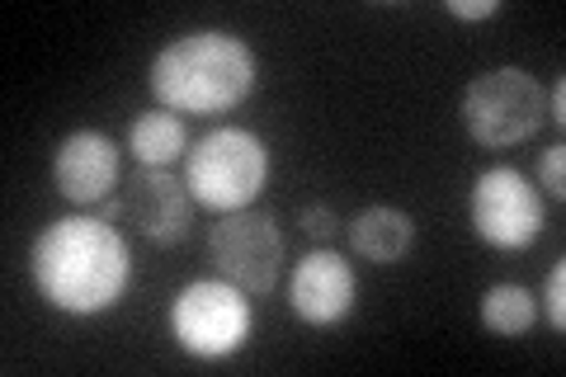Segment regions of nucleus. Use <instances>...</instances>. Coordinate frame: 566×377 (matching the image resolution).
Wrapping results in <instances>:
<instances>
[{
  "label": "nucleus",
  "mask_w": 566,
  "mask_h": 377,
  "mask_svg": "<svg viewBox=\"0 0 566 377\" xmlns=\"http://www.w3.org/2000/svg\"><path fill=\"white\" fill-rule=\"evenodd\" d=\"M29 279L39 297L62 316H104L128 297L137 269L128 241L99 212L48 222L29 250Z\"/></svg>",
  "instance_id": "f257e3e1"
},
{
  "label": "nucleus",
  "mask_w": 566,
  "mask_h": 377,
  "mask_svg": "<svg viewBox=\"0 0 566 377\" xmlns=\"http://www.w3.org/2000/svg\"><path fill=\"white\" fill-rule=\"evenodd\" d=\"M151 95L170 114H232L255 95V48L232 29H193L151 57Z\"/></svg>",
  "instance_id": "f03ea898"
},
{
  "label": "nucleus",
  "mask_w": 566,
  "mask_h": 377,
  "mask_svg": "<svg viewBox=\"0 0 566 377\" xmlns=\"http://www.w3.org/2000/svg\"><path fill=\"white\" fill-rule=\"evenodd\" d=\"M264 185H270V147L264 137L237 123L203 133L193 147L185 151V189L189 199L227 218V212L251 208Z\"/></svg>",
  "instance_id": "7ed1b4c3"
},
{
  "label": "nucleus",
  "mask_w": 566,
  "mask_h": 377,
  "mask_svg": "<svg viewBox=\"0 0 566 377\" xmlns=\"http://www.w3.org/2000/svg\"><path fill=\"white\" fill-rule=\"evenodd\" d=\"M458 114L482 151H510L547 123V90L524 66H491L463 85Z\"/></svg>",
  "instance_id": "20e7f679"
},
{
  "label": "nucleus",
  "mask_w": 566,
  "mask_h": 377,
  "mask_svg": "<svg viewBox=\"0 0 566 377\" xmlns=\"http://www.w3.org/2000/svg\"><path fill=\"white\" fill-rule=\"evenodd\" d=\"M166 326L170 339L180 345L189 358H232L237 349L251 345V331H255V307H251V293H241L237 283L218 279H193L175 293L170 312H166Z\"/></svg>",
  "instance_id": "39448f33"
},
{
  "label": "nucleus",
  "mask_w": 566,
  "mask_h": 377,
  "mask_svg": "<svg viewBox=\"0 0 566 377\" xmlns=\"http://www.w3.org/2000/svg\"><path fill=\"white\" fill-rule=\"evenodd\" d=\"M468 222H472V237L482 245L505 250V255H520V250H528L543 237L547 199H543L538 185L524 170H515V166H486L482 175L472 179Z\"/></svg>",
  "instance_id": "423d86ee"
},
{
  "label": "nucleus",
  "mask_w": 566,
  "mask_h": 377,
  "mask_svg": "<svg viewBox=\"0 0 566 377\" xmlns=\"http://www.w3.org/2000/svg\"><path fill=\"white\" fill-rule=\"evenodd\" d=\"M208 260L218 264V274L227 283H237L241 293L264 297V293H274L283 279L289 241H283V231L270 212L241 208L208 227Z\"/></svg>",
  "instance_id": "0eeeda50"
},
{
  "label": "nucleus",
  "mask_w": 566,
  "mask_h": 377,
  "mask_svg": "<svg viewBox=\"0 0 566 377\" xmlns=\"http://www.w3.org/2000/svg\"><path fill=\"white\" fill-rule=\"evenodd\" d=\"M118 175H123V151L109 133L76 128L52 151V189L71 208H99L104 199H114Z\"/></svg>",
  "instance_id": "6e6552de"
},
{
  "label": "nucleus",
  "mask_w": 566,
  "mask_h": 377,
  "mask_svg": "<svg viewBox=\"0 0 566 377\" xmlns=\"http://www.w3.org/2000/svg\"><path fill=\"white\" fill-rule=\"evenodd\" d=\"M289 307L303 326H340L359 307V274L340 250H312L289 274Z\"/></svg>",
  "instance_id": "1a4fd4ad"
},
{
  "label": "nucleus",
  "mask_w": 566,
  "mask_h": 377,
  "mask_svg": "<svg viewBox=\"0 0 566 377\" xmlns=\"http://www.w3.org/2000/svg\"><path fill=\"white\" fill-rule=\"evenodd\" d=\"M128 222L133 231L147 245L166 250V245H180L189 237V218H193V199L185 189V179H175V170H147L137 166L128 179Z\"/></svg>",
  "instance_id": "9d476101"
},
{
  "label": "nucleus",
  "mask_w": 566,
  "mask_h": 377,
  "mask_svg": "<svg viewBox=\"0 0 566 377\" xmlns=\"http://www.w3.org/2000/svg\"><path fill=\"white\" fill-rule=\"evenodd\" d=\"M345 231H349L354 255L368 260V264H401L406 255H411V245H416L411 212L392 208V203H368Z\"/></svg>",
  "instance_id": "9b49d317"
},
{
  "label": "nucleus",
  "mask_w": 566,
  "mask_h": 377,
  "mask_svg": "<svg viewBox=\"0 0 566 377\" xmlns=\"http://www.w3.org/2000/svg\"><path fill=\"white\" fill-rule=\"evenodd\" d=\"M123 151H128L137 166H147V170H170L175 160L189 151V128H185L180 114H170V109L156 104V109L137 114L128 123V142H123Z\"/></svg>",
  "instance_id": "f8f14e48"
},
{
  "label": "nucleus",
  "mask_w": 566,
  "mask_h": 377,
  "mask_svg": "<svg viewBox=\"0 0 566 377\" xmlns=\"http://www.w3.org/2000/svg\"><path fill=\"white\" fill-rule=\"evenodd\" d=\"M476 312H482V326L491 335H505V339H520L534 331L538 321V297L524 289V283H491L476 302Z\"/></svg>",
  "instance_id": "ddd939ff"
},
{
  "label": "nucleus",
  "mask_w": 566,
  "mask_h": 377,
  "mask_svg": "<svg viewBox=\"0 0 566 377\" xmlns=\"http://www.w3.org/2000/svg\"><path fill=\"white\" fill-rule=\"evenodd\" d=\"M538 312L547 316V331H553V335L566 331V260H557L553 274H547L543 297H538Z\"/></svg>",
  "instance_id": "4468645a"
},
{
  "label": "nucleus",
  "mask_w": 566,
  "mask_h": 377,
  "mask_svg": "<svg viewBox=\"0 0 566 377\" xmlns=\"http://www.w3.org/2000/svg\"><path fill=\"white\" fill-rule=\"evenodd\" d=\"M538 193H547L553 203L566 199V147L553 142L543 156H538Z\"/></svg>",
  "instance_id": "2eb2a0df"
},
{
  "label": "nucleus",
  "mask_w": 566,
  "mask_h": 377,
  "mask_svg": "<svg viewBox=\"0 0 566 377\" xmlns=\"http://www.w3.org/2000/svg\"><path fill=\"white\" fill-rule=\"evenodd\" d=\"M297 227H303V237H312V241H331L335 231H340V218H335L331 203H307L297 212Z\"/></svg>",
  "instance_id": "dca6fc26"
},
{
  "label": "nucleus",
  "mask_w": 566,
  "mask_h": 377,
  "mask_svg": "<svg viewBox=\"0 0 566 377\" xmlns=\"http://www.w3.org/2000/svg\"><path fill=\"white\" fill-rule=\"evenodd\" d=\"M449 14L463 24H476V20H491L501 14V0H449Z\"/></svg>",
  "instance_id": "f3484780"
},
{
  "label": "nucleus",
  "mask_w": 566,
  "mask_h": 377,
  "mask_svg": "<svg viewBox=\"0 0 566 377\" xmlns=\"http://www.w3.org/2000/svg\"><path fill=\"white\" fill-rule=\"evenodd\" d=\"M547 118L557 123H566V81H553V90H547Z\"/></svg>",
  "instance_id": "a211bd4d"
},
{
  "label": "nucleus",
  "mask_w": 566,
  "mask_h": 377,
  "mask_svg": "<svg viewBox=\"0 0 566 377\" xmlns=\"http://www.w3.org/2000/svg\"><path fill=\"white\" fill-rule=\"evenodd\" d=\"M99 218H104V222L128 218V203H123V199H104V203H99Z\"/></svg>",
  "instance_id": "6ab92c4d"
}]
</instances>
